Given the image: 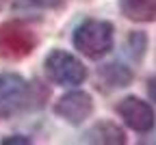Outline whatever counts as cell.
Wrapping results in <instances>:
<instances>
[{
	"label": "cell",
	"mask_w": 156,
	"mask_h": 145,
	"mask_svg": "<svg viewBox=\"0 0 156 145\" xmlns=\"http://www.w3.org/2000/svg\"><path fill=\"white\" fill-rule=\"evenodd\" d=\"M113 39H115V28L111 22L85 19L74 30V48L89 58H102L113 50Z\"/></svg>",
	"instance_id": "cell-1"
},
{
	"label": "cell",
	"mask_w": 156,
	"mask_h": 145,
	"mask_svg": "<svg viewBox=\"0 0 156 145\" xmlns=\"http://www.w3.org/2000/svg\"><path fill=\"white\" fill-rule=\"evenodd\" d=\"M35 89L17 74H0V117H9L26 106H39L35 102Z\"/></svg>",
	"instance_id": "cell-2"
},
{
	"label": "cell",
	"mask_w": 156,
	"mask_h": 145,
	"mask_svg": "<svg viewBox=\"0 0 156 145\" xmlns=\"http://www.w3.org/2000/svg\"><path fill=\"white\" fill-rule=\"evenodd\" d=\"M44 67H46L48 78L61 87H78L87 78V69L80 61L74 54H69L65 50H58V48L46 56Z\"/></svg>",
	"instance_id": "cell-3"
},
{
	"label": "cell",
	"mask_w": 156,
	"mask_h": 145,
	"mask_svg": "<svg viewBox=\"0 0 156 145\" xmlns=\"http://www.w3.org/2000/svg\"><path fill=\"white\" fill-rule=\"evenodd\" d=\"M37 46L35 33L20 24V22H5L0 24V56L9 61L26 58Z\"/></svg>",
	"instance_id": "cell-4"
},
{
	"label": "cell",
	"mask_w": 156,
	"mask_h": 145,
	"mask_svg": "<svg viewBox=\"0 0 156 145\" xmlns=\"http://www.w3.org/2000/svg\"><path fill=\"white\" fill-rule=\"evenodd\" d=\"M117 115L124 119V123L128 128H132L136 132H150L154 128V121H156L152 106L134 95L124 97L117 104Z\"/></svg>",
	"instance_id": "cell-5"
},
{
	"label": "cell",
	"mask_w": 156,
	"mask_h": 145,
	"mask_svg": "<svg viewBox=\"0 0 156 145\" xmlns=\"http://www.w3.org/2000/svg\"><path fill=\"white\" fill-rule=\"evenodd\" d=\"M91 111H93V102H91V95L85 91H69L54 106V113L72 126H80L91 115Z\"/></svg>",
	"instance_id": "cell-6"
},
{
	"label": "cell",
	"mask_w": 156,
	"mask_h": 145,
	"mask_svg": "<svg viewBox=\"0 0 156 145\" xmlns=\"http://www.w3.org/2000/svg\"><path fill=\"white\" fill-rule=\"evenodd\" d=\"M87 143H106V145H122L126 143V134L119 126H115L111 121H98L95 126H91L85 132Z\"/></svg>",
	"instance_id": "cell-7"
},
{
	"label": "cell",
	"mask_w": 156,
	"mask_h": 145,
	"mask_svg": "<svg viewBox=\"0 0 156 145\" xmlns=\"http://www.w3.org/2000/svg\"><path fill=\"white\" fill-rule=\"evenodd\" d=\"M98 82L104 89H122L132 82V72L126 65L108 63V65H102L98 69Z\"/></svg>",
	"instance_id": "cell-8"
},
{
	"label": "cell",
	"mask_w": 156,
	"mask_h": 145,
	"mask_svg": "<svg viewBox=\"0 0 156 145\" xmlns=\"http://www.w3.org/2000/svg\"><path fill=\"white\" fill-rule=\"evenodd\" d=\"M119 9L132 22H156V0H119Z\"/></svg>",
	"instance_id": "cell-9"
},
{
	"label": "cell",
	"mask_w": 156,
	"mask_h": 145,
	"mask_svg": "<svg viewBox=\"0 0 156 145\" xmlns=\"http://www.w3.org/2000/svg\"><path fill=\"white\" fill-rule=\"evenodd\" d=\"M145 48H147V37L143 33H132L128 37V54L134 58V61H141L143 54H145Z\"/></svg>",
	"instance_id": "cell-10"
},
{
	"label": "cell",
	"mask_w": 156,
	"mask_h": 145,
	"mask_svg": "<svg viewBox=\"0 0 156 145\" xmlns=\"http://www.w3.org/2000/svg\"><path fill=\"white\" fill-rule=\"evenodd\" d=\"M22 2L30 7H39V9H63L69 0H22Z\"/></svg>",
	"instance_id": "cell-11"
},
{
	"label": "cell",
	"mask_w": 156,
	"mask_h": 145,
	"mask_svg": "<svg viewBox=\"0 0 156 145\" xmlns=\"http://www.w3.org/2000/svg\"><path fill=\"white\" fill-rule=\"evenodd\" d=\"M0 143H2V145H28L30 141L26 139V136H11V139H0Z\"/></svg>",
	"instance_id": "cell-12"
},
{
	"label": "cell",
	"mask_w": 156,
	"mask_h": 145,
	"mask_svg": "<svg viewBox=\"0 0 156 145\" xmlns=\"http://www.w3.org/2000/svg\"><path fill=\"white\" fill-rule=\"evenodd\" d=\"M147 95H150L152 102H156V78H152L147 82Z\"/></svg>",
	"instance_id": "cell-13"
}]
</instances>
